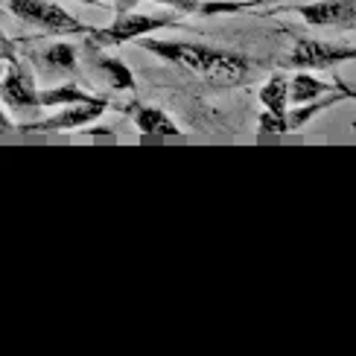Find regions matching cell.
<instances>
[{
  "instance_id": "obj_1",
  "label": "cell",
  "mask_w": 356,
  "mask_h": 356,
  "mask_svg": "<svg viewBox=\"0 0 356 356\" xmlns=\"http://www.w3.org/2000/svg\"><path fill=\"white\" fill-rule=\"evenodd\" d=\"M138 47L143 53H152L164 62L199 73L204 82L219 85V88H240L254 79V73L263 67V62H251L243 53H231V50H219L211 44H199V41H170V38H140Z\"/></svg>"
},
{
  "instance_id": "obj_2",
  "label": "cell",
  "mask_w": 356,
  "mask_h": 356,
  "mask_svg": "<svg viewBox=\"0 0 356 356\" xmlns=\"http://www.w3.org/2000/svg\"><path fill=\"white\" fill-rule=\"evenodd\" d=\"M178 18L175 15H149V12H117V18L108 26H94L85 35V47L94 50H111V47H123L129 41H140L146 35H152L155 29L175 26Z\"/></svg>"
},
{
  "instance_id": "obj_3",
  "label": "cell",
  "mask_w": 356,
  "mask_h": 356,
  "mask_svg": "<svg viewBox=\"0 0 356 356\" xmlns=\"http://www.w3.org/2000/svg\"><path fill=\"white\" fill-rule=\"evenodd\" d=\"M6 111H38L41 108V88H35V76L29 62L15 53V41L3 35V85H0Z\"/></svg>"
},
{
  "instance_id": "obj_4",
  "label": "cell",
  "mask_w": 356,
  "mask_h": 356,
  "mask_svg": "<svg viewBox=\"0 0 356 356\" xmlns=\"http://www.w3.org/2000/svg\"><path fill=\"white\" fill-rule=\"evenodd\" d=\"M6 12L29 26H38L44 35H88L94 29L56 0H6Z\"/></svg>"
},
{
  "instance_id": "obj_5",
  "label": "cell",
  "mask_w": 356,
  "mask_h": 356,
  "mask_svg": "<svg viewBox=\"0 0 356 356\" xmlns=\"http://www.w3.org/2000/svg\"><path fill=\"white\" fill-rule=\"evenodd\" d=\"M356 62V47L342 41H321V38H298L289 56L277 67L284 70H330L336 73L339 65Z\"/></svg>"
},
{
  "instance_id": "obj_6",
  "label": "cell",
  "mask_w": 356,
  "mask_h": 356,
  "mask_svg": "<svg viewBox=\"0 0 356 356\" xmlns=\"http://www.w3.org/2000/svg\"><path fill=\"white\" fill-rule=\"evenodd\" d=\"M111 108L108 99L94 97L85 102H73V106L58 108L53 117H44V120H29L21 123L18 131L21 135H65V131H76V129H88L91 123H97L102 114Z\"/></svg>"
},
{
  "instance_id": "obj_7",
  "label": "cell",
  "mask_w": 356,
  "mask_h": 356,
  "mask_svg": "<svg viewBox=\"0 0 356 356\" xmlns=\"http://www.w3.org/2000/svg\"><path fill=\"white\" fill-rule=\"evenodd\" d=\"M280 12H292L309 26H333L342 33H356V0H309V3L272 6L260 12L263 18H275Z\"/></svg>"
},
{
  "instance_id": "obj_8",
  "label": "cell",
  "mask_w": 356,
  "mask_h": 356,
  "mask_svg": "<svg viewBox=\"0 0 356 356\" xmlns=\"http://www.w3.org/2000/svg\"><path fill=\"white\" fill-rule=\"evenodd\" d=\"M24 50V44H21ZM38 76H73L79 70V50L70 41H53L44 47H26L21 53Z\"/></svg>"
},
{
  "instance_id": "obj_9",
  "label": "cell",
  "mask_w": 356,
  "mask_h": 356,
  "mask_svg": "<svg viewBox=\"0 0 356 356\" xmlns=\"http://www.w3.org/2000/svg\"><path fill=\"white\" fill-rule=\"evenodd\" d=\"M111 108L126 114L129 120L135 123V129L140 131V135H146V138H178V135H181L178 123L172 120L164 108L146 106V102H140V99H131V102H126V106H111Z\"/></svg>"
},
{
  "instance_id": "obj_10",
  "label": "cell",
  "mask_w": 356,
  "mask_h": 356,
  "mask_svg": "<svg viewBox=\"0 0 356 356\" xmlns=\"http://www.w3.org/2000/svg\"><path fill=\"white\" fill-rule=\"evenodd\" d=\"M85 50H88V62H91V70L97 73V76L106 79L114 88V91H129V94L138 91L135 73H131V67L123 62V58L102 56L106 50H94V47H85Z\"/></svg>"
},
{
  "instance_id": "obj_11",
  "label": "cell",
  "mask_w": 356,
  "mask_h": 356,
  "mask_svg": "<svg viewBox=\"0 0 356 356\" xmlns=\"http://www.w3.org/2000/svg\"><path fill=\"white\" fill-rule=\"evenodd\" d=\"M342 85H345V79L336 76V73H333V82H327V79L313 76V70H292L289 73V102H292V106L313 102L318 97H327V94L342 91Z\"/></svg>"
},
{
  "instance_id": "obj_12",
  "label": "cell",
  "mask_w": 356,
  "mask_h": 356,
  "mask_svg": "<svg viewBox=\"0 0 356 356\" xmlns=\"http://www.w3.org/2000/svg\"><path fill=\"white\" fill-rule=\"evenodd\" d=\"M345 99H350V85H348V82L342 85V91L327 94L324 99L318 97V99H313V102H301V106H289V111H286V126H289V131H298V129L309 126V123H313L318 114H324V111L336 108L339 102H345Z\"/></svg>"
},
{
  "instance_id": "obj_13",
  "label": "cell",
  "mask_w": 356,
  "mask_h": 356,
  "mask_svg": "<svg viewBox=\"0 0 356 356\" xmlns=\"http://www.w3.org/2000/svg\"><path fill=\"white\" fill-rule=\"evenodd\" d=\"M257 99L266 111H275V114H286L289 111V73L284 67H277L269 79L260 85Z\"/></svg>"
},
{
  "instance_id": "obj_14",
  "label": "cell",
  "mask_w": 356,
  "mask_h": 356,
  "mask_svg": "<svg viewBox=\"0 0 356 356\" xmlns=\"http://www.w3.org/2000/svg\"><path fill=\"white\" fill-rule=\"evenodd\" d=\"M85 99H94V94L85 91V88L76 85V82H62V85H53V88H41V108H65V106L85 102Z\"/></svg>"
},
{
  "instance_id": "obj_15",
  "label": "cell",
  "mask_w": 356,
  "mask_h": 356,
  "mask_svg": "<svg viewBox=\"0 0 356 356\" xmlns=\"http://www.w3.org/2000/svg\"><path fill=\"white\" fill-rule=\"evenodd\" d=\"M272 3H284V0H202L199 15H236L254 6H272Z\"/></svg>"
},
{
  "instance_id": "obj_16",
  "label": "cell",
  "mask_w": 356,
  "mask_h": 356,
  "mask_svg": "<svg viewBox=\"0 0 356 356\" xmlns=\"http://www.w3.org/2000/svg\"><path fill=\"white\" fill-rule=\"evenodd\" d=\"M146 3H158V6H170L181 15H199L202 0H146Z\"/></svg>"
},
{
  "instance_id": "obj_17",
  "label": "cell",
  "mask_w": 356,
  "mask_h": 356,
  "mask_svg": "<svg viewBox=\"0 0 356 356\" xmlns=\"http://www.w3.org/2000/svg\"><path fill=\"white\" fill-rule=\"evenodd\" d=\"M140 0H114V6H117V12H129L131 6H138Z\"/></svg>"
},
{
  "instance_id": "obj_18",
  "label": "cell",
  "mask_w": 356,
  "mask_h": 356,
  "mask_svg": "<svg viewBox=\"0 0 356 356\" xmlns=\"http://www.w3.org/2000/svg\"><path fill=\"white\" fill-rule=\"evenodd\" d=\"M79 3H85V6H106L108 0H79Z\"/></svg>"
},
{
  "instance_id": "obj_19",
  "label": "cell",
  "mask_w": 356,
  "mask_h": 356,
  "mask_svg": "<svg viewBox=\"0 0 356 356\" xmlns=\"http://www.w3.org/2000/svg\"><path fill=\"white\" fill-rule=\"evenodd\" d=\"M350 99H356V88H350Z\"/></svg>"
}]
</instances>
